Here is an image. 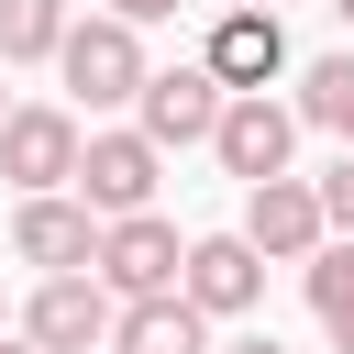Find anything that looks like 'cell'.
<instances>
[{
  "label": "cell",
  "mask_w": 354,
  "mask_h": 354,
  "mask_svg": "<svg viewBox=\"0 0 354 354\" xmlns=\"http://www.w3.org/2000/svg\"><path fill=\"white\" fill-rule=\"evenodd\" d=\"M221 354H288V343H277V332H243V343H221Z\"/></svg>",
  "instance_id": "18"
},
{
  "label": "cell",
  "mask_w": 354,
  "mask_h": 354,
  "mask_svg": "<svg viewBox=\"0 0 354 354\" xmlns=\"http://www.w3.org/2000/svg\"><path fill=\"white\" fill-rule=\"evenodd\" d=\"M100 11H111V22H133V33H144V22H177V0H100Z\"/></svg>",
  "instance_id": "17"
},
{
  "label": "cell",
  "mask_w": 354,
  "mask_h": 354,
  "mask_svg": "<svg viewBox=\"0 0 354 354\" xmlns=\"http://www.w3.org/2000/svg\"><path fill=\"white\" fill-rule=\"evenodd\" d=\"M133 111H144L133 133H144L155 155H166V144H210V122H221V77H210L199 55H188V66H144Z\"/></svg>",
  "instance_id": "4"
},
{
  "label": "cell",
  "mask_w": 354,
  "mask_h": 354,
  "mask_svg": "<svg viewBox=\"0 0 354 354\" xmlns=\"http://www.w3.org/2000/svg\"><path fill=\"white\" fill-rule=\"evenodd\" d=\"M177 299H188L199 321H243V310L266 299V254H254L243 232H199L188 266H177Z\"/></svg>",
  "instance_id": "5"
},
{
  "label": "cell",
  "mask_w": 354,
  "mask_h": 354,
  "mask_svg": "<svg viewBox=\"0 0 354 354\" xmlns=\"http://www.w3.org/2000/svg\"><path fill=\"white\" fill-rule=\"evenodd\" d=\"M177 266H188V243H177V221H155V210H133V221H100V254H88V277L133 310V299H177Z\"/></svg>",
  "instance_id": "1"
},
{
  "label": "cell",
  "mask_w": 354,
  "mask_h": 354,
  "mask_svg": "<svg viewBox=\"0 0 354 354\" xmlns=\"http://www.w3.org/2000/svg\"><path fill=\"white\" fill-rule=\"evenodd\" d=\"M66 0H0V66H33V55H55L66 44Z\"/></svg>",
  "instance_id": "14"
},
{
  "label": "cell",
  "mask_w": 354,
  "mask_h": 354,
  "mask_svg": "<svg viewBox=\"0 0 354 354\" xmlns=\"http://www.w3.org/2000/svg\"><path fill=\"white\" fill-rule=\"evenodd\" d=\"M55 66H66V88H77L88 111H122V100L144 88V33H133V22H111V11H88V22H66Z\"/></svg>",
  "instance_id": "3"
},
{
  "label": "cell",
  "mask_w": 354,
  "mask_h": 354,
  "mask_svg": "<svg viewBox=\"0 0 354 354\" xmlns=\"http://www.w3.org/2000/svg\"><path fill=\"white\" fill-rule=\"evenodd\" d=\"M0 354H33V343H11V332H0Z\"/></svg>",
  "instance_id": "19"
},
{
  "label": "cell",
  "mask_w": 354,
  "mask_h": 354,
  "mask_svg": "<svg viewBox=\"0 0 354 354\" xmlns=\"http://www.w3.org/2000/svg\"><path fill=\"white\" fill-rule=\"evenodd\" d=\"M155 166H166V155H155L144 133H77V177H66V188H77L88 221H133V210H155Z\"/></svg>",
  "instance_id": "2"
},
{
  "label": "cell",
  "mask_w": 354,
  "mask_h": 354,
  "mask_svg": "<svg viewBox=\"0 0 354 354\" xmlns=\"http://www.w3.org/2000/svg\"><path fill=\"white\" fill-rule=\"evenodd\" d=\"M288 144H299V111L288 100H221V122H210V155L243 177V188H266V177H288Z\"/></svg>",
  "instance_id": "7"
},
{
  "label": "cell",
  "mask_w": 354,
  "mask_h": 354,
  "mask_svg": "<svg viewBox=\"0 0 354 354\" xmlns=\"http://www.w3.org/2000/svg\"><path fill=\"white\" fill-rule=\"evenodd\" d=\"M111 354H210V321L188 299H133L111 310Z\"/></svg>",
  "instance_id": "12"
},
{
  "label": "cell",
  "mask_w": 354,
  "mask_h": 354,
  "mask_svg": "<svg viewBox=\"0 0 354 354\" xmlns=\"http://www.w3.org/2000/svg\"><path fill=\"white\" fill-rule=\"evenodd\" d=\"M199 66L221 77V100H254L266 77H288V33H277V11H221L210 44H199Z\"/></svg>",
  "instance_id": "10"
},
{
  "label": "cell",
  "mask_w": 354,
  "mask_h": 354,
  "mask_svg": "<svg viewBox=\"0 0 354 354\" xmlns=\"http://www.w3.org/2000/svg\"><path fill=\"white\" fill-rule=\"evenodd\" d=\"M11 254L22 266H44V277H88V254H100V221L55 188V199H22L11 210Z\"/></svg>",
  "instance_id": "11"
},
{
  "label": "cell",
  "mask_w": 354,
  "mask_h": 354,
  "mask_svg": "<svg viewBox=\"0 0 354 354\" xmlns=\"http://www.w3.org/2000/svg\"><path fill=\"white\" fill-rule=\"evenodd\" d=\"M299 122H321V133H343V155H354V55H321V66H299V100H288Z\"/></svg>",
  "instance_id": "13"
},
{
  "label": "cell",
  "mask_w": 354,
  "mask_h": 354,
  "mask_svg": "<svg viewBox=\"0 0 354 354\" xmlns=\"http://www.w3.org/2000/svg\"><path fill=\"white\" fill-rule=\"evenodd\" d=\"M243 243L266 254V266H310L332 232H321V199H310V177H266V188H243Z\"/></svg>",
  "instance_id": "8"
},
{
  "label": "cell",
  "mask_w": 354,
  "mask_h": 354,
  "mask_svg": "<svg viewBox=\"0 0 354 354\" xmlns=\"http://www.w3.org/2000/svg\"><path fill=\"white\" fill-rule=\"evenodd\" d=\"M332 11H343V22H354V0H332Z\"/></svg>",
  "instance_id": "22"
},
{
  "label": "cell",
  "mask_w": 354,
  "mask_h": 354,
  "mask_svg": "<svg viewBox=\"0 0 354 354\" xmlns=\"http://www.w3.org/2000/svg\"><path fill=\"white\" fill-rule=\"evenodd\" d=\"M243 11H277V0H243Z\"/></svg>",
  "instance_id": "21"
},
{
  "label": "cell",
  "mask_w": 354,
  "mask_h": 354,
  "mask_svg": "<svg viewBox=\"0 0 354 354\" xmlns=\"http://www.w3.org/2000/svg\"><path fill=\"white\" fill-rule=\"evenodd\" d=\"M0 122H11V88H0Z\"/></svg>",
  "instance_id": "20"
},
{
  "label": "cell",
  "mask_w": 354,
  "mask_h": 354,
  "mask_svg": "<svg viewBox=\"0 0 354 354\" xmlns=\"http://www.w3.org/2000/svg\"><path fill=\"white\" fill-rule=\"evenodd\" d=\"M22 343L33 354H100L111 343V288L100 277H44L33 310H22Z\"/></svg>",
  "instance_id": "9"
},
{
  "label": "cell",
  "mask_w": 354,
  "mask_h": 354,
  "mask_svg": "<svg viewBox=\"0 0 354 354\" xmlns=\"http://www.w3.org/2000/svg\"><path fill=\"white\" fill-rule=\"evenodd\" d=\"M0 177H11L22 199H55V188L77 177V111H55V100L11 111V122H0Z\"/></svg>",
  "instance_id": "6"
},
{
  "label": "cell",
  "mask_w": 354,
  "mask_h": 354,
  "mask_svg": "<svg viewBox=\"0 0 354 354\" xmlns=\"http://www.w3.org/2000/svg\"><path fill=\"white\" fill-rule=\"evenodd\" d=\"M310 310H321V332L354 354V243H321V254H310Z\"/></svg>",
  "instance_id": "15"
},
{
  "label": "cell",
  "mask_w": 354,
  "mask_h": 354,
  "mask_svg": "<svg viewBox=\"0 0 354 354\" xmlns=\"http://www.w3.org/2000/svg\"><path fill=\"white\" fill-rule=\"evenodd\" d=\"M310 199H321V232H332V243H354V155H332V166L310 177Z\"/></svg>",
  "instance_id": "16"
}]
</instances>
